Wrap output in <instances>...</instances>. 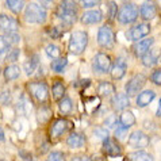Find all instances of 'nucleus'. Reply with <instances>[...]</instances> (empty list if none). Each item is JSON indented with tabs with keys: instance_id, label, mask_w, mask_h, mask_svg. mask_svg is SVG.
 Here are the masks:
<instances>
[{
	"instance_id": "9",
	"label": "nucleus",
	"mask_w": 161,
	"mask_h": 161,
	"mask_svg": "<svg viewBox=\"0 0 161 161\" xmlns=\"http://www.w3.org/2000/svg\"><path fill=\"white\" fill-rule=\"evenodd\" d=\"M115 41V35L114 31L110 26H102L97 31V43L100 45L102 47H111L114 45Z\"/></svg>"
},
{
	"instance_id": "24",
	"label": "nucleus",
	"mask_w": 161,
	"mask_h": 161,
	"mask_svg": "<svg viewBox=\"0 0 161 161\" xmlns=\"http://www.w3.org/2000/svg\"><path fill=\"white\" fill-rule=\"evenodd\" d=\"M58 110L60 114L62 115H69L73 110V102L69 96H64L62 99L58 102Z\"/></svg>"
},
{
	"instance_id": "37",
	"label": "nucleus",
	"mask_w": 161,
	"mask_h": 161,
	"mask_svg": "<svg viewBox=\"0 0 161 161\" xmlns=\"http://www.w3.org/2000/svg\"><path fill=\"white\" fill-rule=\"evenodd\" d=\"M100 2L102 0H80V6L84 8H92V7L99 6Z\"/></svg>"
},
{
	"instance_id": "25",
	"label": "nucleus",
	"mask_w": 161,
	"mask_h": 161,
	"mask_svg": "<svg viewBox=\"0 0 161 161\" xmlns=\"http://www.w3.org/2000/svg\"><path fill=\"white\" fill-rule=\"evenodd\" d=\"M38 64H39V58H38L37 54L31 56L30 58L26 60V61H25V65H23L26 75H29V76L33 75V73L35 72V69L38 68Z\"/></svg>"
},
{
	"instance_id": "15",
	"label": "nucleus",
	"mask_w": 161,
	"mask_h": 161,
	"mask_svg": "<svg viewBox=\"0 0 161 161\" xmlns=\"http://www.w3.org/2000/svg\"><path fill=\"white\" fill-rule=\"evenodd\" d=\"M102 19H103L102 11H99V10H88L81 15L80 22H81L83 25H86V26H89V25L99 23V22H102Z\"/></svg>"
},
{
	"instance_id": "13",
	"label": "nucleus",
	"mask_w": 161,
	"mask_h": 161,
	"mask_svg": "<svg viewBox=\"0 0 161 161\" xmlns=\"http://www.w3.org/2000/svg\"><path fill=\"white\" fill-rule=\"evenodd\" d=\"M140 15L144 20H152L157 15V7L153 0H146L140 8Z\"/></svg>"
},
{
	"instance_id": "2",
	"label": "nucleus",
	"mask_w": 161,
	"mask_h": 161,
	"mask_svg": "<svg viewBox=\"0 0 161 161\" xmlns=\"http://www.w3.org/2000/svg\"><path fill=\"white\" fill-rule=\"evenodd\" d=\"M46 16H47L46 8L35 2L29 3L25 10V20L27 22V23H33V25L43 23V22L46 20Z\"/></svg>"
},
{
	"instance_id": "49",
	"label": "nucleus",
	"mask_w": 161,
	"mask_h": 161,
	"mask_svg": "<svg viewBox=\"0 0 161 161\" xmlns=\"http://www.w3.org/2000/svg\"><path fill=\"white\" fill-rule=\"evenodd\" d=\"M157 117H161V99H160V104H158V108H157V113H156Z\"/></svg>"
},
{
	"instance_id": "48",
	"label": "nucleus",
	"mask_w": 161,
	"mask_h": 161,
	"mask_svg": "<svg viewBox=\"0 0 161 161\" xmlns=\"http://www.w3.org/2000/svg\"><path fill=\"white\" fill-rule=\"evenodd\" d=\"M4 141V131H3V129L0 127V142H3Z\"/></svg>"
},
{
	"instance_id": "7",
	"label": "nucleus",
	"mask_w": 161,
	"mask_h": 161,
	"mask_svg": "<svg viewBox=\"0 0 161 161\" xmlns=\"http://www.w3.org/2000/svg\"><path fill=\"white\" fill-rule=\"evenodd\" d=\"M150 33V25L149 23H140L134 26L130 30L126 31V38L129 41H141L144 39L147 34Z\"/></svg>"
},
{
	"instance_id": "28",
	"label": "nucleus",
	"mask_w": 161,
	"mask_h": 161,
	"mask_svg": "<svg viewBox=\"0 0 161 161\" xmlns=\"http://www.w3.org/2000/svg\"><path fill=\"white\" fill-rule=\"evenodd\" d=\"M45 53L47 54L49 58L57 60V58H60L61 49L57 46V45H54V43H49V45H46V47H45Z\"/></svg>"
},
{
	"instance_id": "35",
	"label": "nucleus",
	"mask_w": 161,
	"mask_h": 161,
	"mask_svg": "<svg viewBox=\"0 0 161 161\" xmlns=\"http://www.w3.org/2000/svg\"><path fill=\"white\" fill-rule=\"evenodd\" d=\"M118 15V6L115 2H110L108 3V19L113 20L115 19V16Z\"/></svg>"
},
{
	"instance_id": "11",
	"label": "nucleus",
	"mask_w": 161,
	"mask_h": 161,
	"mask_svg": "<svg viewBox=\"0 0 161 161\" xmlns=\"http://www.w3.org/2000/svg\"><path fill=\"white\" fill-rule=\"evenodd\" d=\"M19 29V23L14 18L8 16L6 14H0V30L4 33H16Z\"/></svg>"
},
{
	"instance_id": "8",
	"label": "nucleus",
	"mask_w": 161,
	"mask_h": 161,
	"mask_svg": "<svg viewBox=\"0 0 161 161\" xmlns=\"http://www.w3.org/2000/svg\"><path fill=\"white\" fill-rule=\"evenodd\" d=\"M145 83H146V76L145 75H142V73L134 75L126 84V88H125L126 89V93L129 96L136 95V93H138L142 88H144Z\"/></svg>"
},
{
	"instance_id": "6",
	"label": "nucleus",
	"mask_w": 161,
	"mask_h": 161,
	"mask_svg": "<svg viewBox=\"0 0 161 161\" xmlns=\"http://www.w3.org/2000/svg\"><path fill=\"white\" fill-rule=\"evenodd\" d=\"M111 65H113L111 58L106 54V53H97V54L93 57L92 68L96 73H102V75L108 73L110 69H111Z\"/></svg>"
},
{
	"instance_id": "30",
	"label": "nucleus",
	"mask_w": 161,
	"mask_h": 161,
	"mask_svg": "<svg viewBox=\"0 0 161 161\" xmlns=\"http://www.w3.org/2000/svg\"><path fill=\"white\" fill-rule=\"evenodd\" d=\"M66 65H68V58L66 57H60L57 60H53V62L50 64V68L54 72H62L66 68Z\"/></svg>"
},
{
	"instance_id": "50",
	"label": "nucleus",
	"mask_w": 161,
	"mask_h": 161,
	"mask_svg": "<svg viewBox=\"0 0 161 161\" xmlns=\"http://www.w3.org/2000/svg\"><path fill=\"white\" fill-rule=\"evenodd\" d=\"M119 2H122V3H126V4H127L129 2H130V0H119Z\"/></svg>"
},
{
	"instance_id": "17",
	"label": "nucleus",
	"mask_w": 161,
	"mask_h": 161,
	"mask_svg": "<svg viewBox=\"0 0 161 161\" xmlns=\"http://www.w3.org/2000/svg\"><path fill=\"white\" fill-rule=\"evenodd\" d=\"M111 104H113V108L115 111H125L130 106L129 95L127 93H117V95L113 97V100H111Z\"/></svg>"
},
{
	"instance_id": "14",
	"label": "nucleus",
	"mask_w": 161,
	"mask_h": 161,
	"mask_svg": "<svg viewBox=\"0 0 161 161\" xmlns=\"http://www.w3.org/2000/svg\"><path fill=\"white\" fill-rule=\"evenodd\" d=\"M127 72V64L123 58H118L117 61L111 65V69H110V75L114 80H120Z\"/></svg>"
},
{
	"instance_id": "20",
	"label": "nucleus",
	"mask_w": 161,
	"mask_h": 161,
	"mask_svg": "<svg viewBox=\"0 0 161 161\" xmlns=\"http://www.w3.org/2000/svg\"><path fill=\"white\" fill-rule=\"evenodd\" d=\"M160 56H161V52L158 50V49L149 50L144 57H142V64H144L145 66H153L156 62L160 60Z\"/></svg>"
},
{
	"instance_id": "1",
	"label": "nucleus",
	"mask_w": 161,
	"mask_h": 161,
	"mask_svg": "<svg viewBox=\"0 0 161 161\" xmlns=\"http://www.w3.org/2000/svg\"><path fill=\"white\" fill-rule=\"evenodd\" d=\"M57 16L66 25H73L77 19V4L75 0H62L57 8Z\"/></svg>"
},
{
	"instance_id": "36",
	"label": "nucleus",
	"mask_w": 161,
	"mask_h": 161,
	"mask_svg": "<svg viewBox=\"0 0 161 161\" xmlns=\"http://www.w3.org/2000/svg\"><path fill=\"white\" fill-rule=\"evenodd\" d=\"M93 134L99 138V140H107L108 138V131L106 130V129H103V127H95L93 129Z\"/></svg>"
},
{
	"instance_id": "27",
	"label": "nucleus",
	"mask_w": 161,
	"mask_h": 161,
	"mask_svg": "<svg viewBox=\"0 0 161 161\" xmlns=\"http://www.w3.org/2000/svg\"><path fill=\"white\" fill-rule=\"evenodd\" d=\"M11 49H12V43L10 42V39L7 38V35L6 34L0 35V58L7 56Z\"/></svg>"
},
{
	"instance_id": "41",
	"label": "nucleus",
	"mask_w": 161,
	"mask_h": 161,
	"mask_svg": "<svg viewBox=\"0 0 161 161\" xmlns=\"http://www.w3.org/2000/svg\"><path fill=\"white\" fill-rule=\"evenodd\" d=\"M115 137L118 138V140H120V141H123L125 138H126V136H127V129L126 127H119V129H117L115 130Z\"/></svg>"
},
{
	"instance_id": "3",
	"label": "nucleus",
	"mask_w": 161,
	"mask_h": 161,
	"mask_svg": "<svg viewBox=\"0 0 161 161\" xmlns=\"http://www.w3.org/2000/svg\"><path fill=\"white\" fill-rule=\"evenodd\" d=\"M88 45V35L86 31H75L69 38L68 49L72 54H81Z\"/></svg>"
},
{
	"instance_id": "21",
	"label": "nucleus",
	"mask_w": 161,
	"mask_h": 161,
	"mask_svg": "<svg viewBox=\"0 0 161 161\" xmlns=\"http://www.w3.org/2000/svg\"><path fill=\"white\" fill-rule=\"evenodd\" d=\"M4 79H6V81H14L19 77L20 75V68L16 64H10L8 66H6V69H4Z\"/></svg>"
},
{
	"instance_id": "23",
	"label": "nucleus",
	"mask_w": 161,
	"mask_h": 161,
	"mask_svg": "<svg viewBox=\"0 0 161 161\" xmlns=\"http://www.w3.org/2000/svg\"><path fill=\"white\" fill-rule=\"evenodd\" d=\"M119 123H120L122 127L129 129L130 126H133V125L136 123V115L129 110L122 111V114H120V117H119Z\"/></svg>"
},
{
	"instance_id": "47",
	"label": "nucleus",
	"mask_w": 161,
	"mask_h": 161,
	"mask_svg": "<svg viewBox=\"0 0 161 161\" xmlns=\"http://www.w3.org/2000/svg\"><path fill=\"white\" fill-rule=\"evenodd\" d=\"M20 157L23 158L25 161H31V157L29 156V153H27V156H26V153H23V152H20Z\"/></svg>"
},
{
	"instance_id": "12",
	"label": "nucleus",
	"mask_w": 161,
	"mask_h": 161,
	"mask_svg": "<svg viewBox=\"0 0 161 161\" xmlns=\"http://www.w3.org/2000/svg\"><path fill=\"white\" fill-rule=\"evenodd\" d=\"M153 43H154V39L153 38H145V39H141V41H138L133 46L134 54H136L137 57H140V58H142V57H144L147 52L152 50V46H153Z\"/></svg>"
},
{
	"instance_id": "44",
	"label": "nucleus",
	"mask_w": 161,
	"mask_h": 161,
	"mask_svg": "<svg viewBox=\"0 0 161 161\" xmlns=\"http://www.w3.org/2000/svg\"><path fill=\"white\" fill-rule=\"evenodd\" d=\"M70 161H91V158H89L88 156L81 154V156H75V157L70 160Z\"/></svg>"
},
{
	"instance_id": "42",
	"label": "nucleus",
	"mask_w": 161,
	"mask_h": 161,
	"mask_svg": "<svg viewBox=\"0 0 161 161\" xmlns=\"http://www.w3.org/2000/svg\"><path fill=\"white\" fill-rule=\"evenodd\" d=\"M6 35H7V38L10 39V42L12 45H15V43H18L20 41V37H19V34L18 33H7Z\"/></svg>"
},
{
	"instance_id": "29",
	"label": "nucleus",
	"mask_w": 161,
	"mask_h": 161,
	"mask_svg": "<svg viewBox=\"0 0 161 161\" xmlns=\"http://www.w3.org/2000/svg\"><path fill=\"white\" fill-rule=\"evenodd\" d=\"M114 91H115V87L108 81H103L97 86V92H99L100 96H108L111 93H114Z\"/></svg>"
},
{
	"instance_id": "39",
	"label": "nucleus",
	"mask_w": 161,
	"mask_h": 161,
	"mask_svg": "<svg viewBox=\"0 0 161 161\" xmlns=\"http://www.w3.org/2000/svg\"><path fill=\"white\" fill-rule=\"evenodd\" d=\"M150 81L156 84V86H161V68L160 69H156L153 73L150 76Z\"/></svg>"
},
{
	"instance_id": "10",
	"label": "nucleus",
	"mask_w": 161,
	"mask_h": 161,
	"mask_svg": "<svg viewBox=\"0 0 161 161\" xmlns=\"http://www.w3.org/2000/svg\"><path fill=\"white\" fill-rule=\"evenodd\" d=\"M149 137L146 136L144 131H134L130 134V137H129V145L131 147H136V149H144L149 145Z\"/></svg>"
},
{
	"instance_id": "40",
	"label": "nucleus",
	"mask_w": 161,
	"mask_h": 161,
	"mask_svg": "<svg viewBox=\"0 0 161 161\" xmlns=\"http://www.w3.org/2000/svg\"><path fill=\"white\" fill-rule=\"evenodd\" d=\"M18 56H19V49H18V47H12L10 50V53L7 54V61L15 62L18 60Z\"/></svg>"
},
{
	"instance_id": "32",
	"label": "nucleus",
	"mask_w": 161,
	"mask_h": 161,
	"mask_svg": "<svg viewBox=\"0 0 161 161\" xmlns=\"http://www.w3.org/2000/svg\"><path fill=\"white\" fill-rule=\"evenodd\" d=\"M50 115H52L50 108H49L47 106L42 104L41 108H39V111H38V114H37V118H38V120H39V123H45L49 118H50Z\"/></svg>"
},
{
	"instance_id": "5",
	"label": "nucleus",
	"mask_w": 161,
	"mask_h": 161,
	"mask_svg": "<svg viewBox=\"0 0 161 161\" xmlns=\"http://www.w3.org/2000/svg\"><path fill=\"white\" fill-rule=\"evenodd\" d=\"M138 7L133 3H127L123 4V7L118 11V22L120 25H129V23H134L138 18Z\"/></svg>"
},
{
	"instance_id": "31",
	"label": "nucleus",
	"mask_w": 161,
	"mask_h": 161,
	"mask_svg": "<svg viewBox=\"0 0 161 161\" xmlns=\"http://www.w3.org/2000/svg\"><path fill=\"white\" fill-rule=\"evenodd\" d=\"M6 4L14 14H19L25 7V0H6Z\"/></svg>"
},
{
	"instance_id": "43",
	"label": "nucleus",
	"mask_w": 161,
	"mask_h": 161,
	"mask_svg": "<svg viewBox=\"0 0 161 161\" xmlns=\"http://www.w3.org/2000/svg\"><path fill=\"white\" fill-rule=\"evenodd\" d=\"M106 125H107V126L114 127L115 125H117V118H115L114 115H111V117H110L108 119H106Z\"/></svg>"
},
{
	"instance_id": "33",
	"label": "nucleus",
	"mask_w": 161,
	"mask_h": 161,
	"mask_svg": "<svg viewBox=\"0 0 161 161\" xmlns=\"http://www.w3.org/2000/svg\"><path fill=\"white\" fill-rule=\"evenodd\" d=\"M131 161H154V160L152 157V154L146 153L144 150H138L131 154Z\"/></svg>"
},
{
	"instance_id": "38",
	"label": "nucleus",
	"mask_w": 161,
	"mask_h": 161,
	"mask_svg": "<svg viewBox=\"0 0 161 161\" xmlns=\"http://www.w3.org/2000/svg\"><path fill=\"white\" fill-rule=\"evenodd\" d=\"M46 161H65V156L61 152H52Z\"/></svg>"
},
{
	"instance_id": "18",
	"label": "nucleus",
	"mask_w": 161,
	"mask_h": 161,
	"mask_svg": "<svg viewBox=\"0 0 161 161\" xmlns=\"http://www.w3.org/2000/svg\"><path fill=\"white\" fill-rule=\"evenodd\" d=\"M70 126H72V125H70L66 119H58V120H56V122L52 125V129H50V136H52V138H58V137H61L62 134L68 130Z\"/></svg>"
},
{
	"instance_id": "22",
	"label": "nucleus",
	"mask_w": 161,
	"mask_h": 161,
	"mask_svg": "<svg viewBox=\"0 0 161 161\" xmlns=\"http://www.w3.org/2000/svg\"><path fill=\"white\" fill-rule=\"evenodd\" d=\"M156 97V93L153 91H150V89H146V91L141 92L140 95L137 97V104L140 107H146L147 104H150L152 100H153Z\"/></svg>"
},
{
	"instance_id": "45",
	"label": "nucleus",
	"mask_w": 161,
	"mask_h": 161,
	"mask_svg": "<svg viewBox=\"0 0 161 161\" xmlns=\"http://www.w3.org/2000/svg\"><path fill=\"white\" fill-rule=\"evenodd\" d=\"M49 33H50V37L52 38H58V37H61V33H60V31H57L56 29H50Z\"/></svg>"
},
{
	"instance_id": "16",
	"label": "nucleus",
	"mask_w": 161,
	"mask_h": 161,
	"mask_svg": "<svg viewBox=\"0 0 161 161\" xmlns=\"http://www.w3.org/2000/svg\"><path fill=\"white\" fill-rule=\"evenodd\" d=\"M102 152L106 156H110V157H117V156H120V153H122V149H120V146L114 140L107 138V140L103 141Z\"/></svg>"
},
{
	"instance_id": "26",
	"label": "nucleus",
	"mask_w": 161,
	"mask_h": 161,
	"mask_svg": "<svg viewBox=\"0 0 161 161\" xmlns=\"http://www.w3.org/2000/svg\"><path fill=\"white\" fill-rule=\"evenodd\" d=\"M52 92H53V97L60 102L65 96V84L62 81H54L52 87Z\"/></svg>"
},
{
	"instance_id": "46",
	"label": "nucleus",
	"mask_w": 161,
	"mask_h": 161,
	"mask_svg": "<svg viewBox=\"0 0 161 161\" xmlns=\"http://www.w3.org/2000/svg\"><path fill=\"white\" fill-rule=\"evenodd\" d=\"M38 3L46 8V7H49V6H50V4L53 3V0H38Z\"/></svg>"
},
{
	"instance_id": "34",
	"label": "nucleus",
	"mask_w": 161,
	"mask_h": 161,
	"mask_svg": "<svg viewBox=\"0 0 161 161\" xmlns=\"http://www.w3.org/2000/svg\"><path fill=\"white\" fill-rule=\"evenodd\" d=\"M18 107H19V110L23 111L25 114H29L30 111H31V107H33V106H31V102H30L29 97L22 96L20 97V102H19V106H18Z\"/></svg>"
},
{
	"instance_id": "4",
	"label": "nucleus",
	"mask_w": 161,
	"mask_h": 161,
	"mask_svg": "<svg viewBox=\"0 0 161 161\" xmlns=\"http://www.w3.org/2000/svg\"><path fill=\"white\" fill-rule=\"evenodd\" d=\"M29 92L31 93L33 99L35 102H38L39 104H46V102L49 99V88L46 86V83L43 81H31L29 83Z\"/></svg>"
},
{
	"instance_id": "19",
	"label": "nucleus",
	"mask_w": 161,
	"mask_h": 161,
	"mask_svg": "<svg viewBox=\"0 0 161 161\" xmlns=\"http://www.w3.org/2000/svg\"><path fill=\"white\" fill-rule=\"evenodd\" d=\"M66 145L70 149H79V147L86 145V137H84V134L80 133H72L66 138Z\"/></svg>"
}]
</instances>
